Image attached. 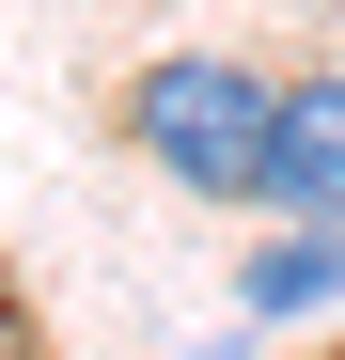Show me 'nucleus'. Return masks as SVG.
<instances>
[{
  "mask_svg": "<svg viewBox=\"0 0 345 360\" xmlns=\"http://www.w3.org/2000/svg\"><path fill=\"white\" fill-rule=\"evenodd\" d=\"M126 126H142V157L172 172V188H204V204H267V126H282V79L220 63V47H172V63H142Z\"/></svg>",
  "mask_w": 345,
  "mask_h": 360,
  "instance_id": "obj_1",
  "label": "nucleus"
},
{
  "mask_svg": "<svg viewBox=\"0 0 345 360\" xmlns=\"http://www.w3.org/2000/svg\"><path fill=\"white\" fill-rule=\"evenodd\" d=\"M330 282H345V235H314V219H299V235H267V251L236 266V297H251L267 329H282V314H330Z\"/></svg>",
  "mask_w": 345,
  "mask_h": 360,
  "instance_id": "obj_3",
  "label": "nucleus"
},
{
  "mask_svg": "<svg viewBox=\"0 0 345 360\" xmlns=\"http://www.w3.org/2000/svg\"><path fill=\"white\" fill-rule=\"evenodd\" d=\"M267 204L345 235V79H282V126H267Z\"/></svg>",
  "mask_w": 345,
  "mask_h": 360,
  "instance_id": "obj_2",
  "label": "nucleus"
},
{
  "mask_svg": "<svg viewBox=\"0 0 345 360\" xmlns=\"http://www.w3.org/2000/svg\"><path fill=\"white\" fill-rule=\"evenodd\" d=\"M0 329H16V297H0Z\"/></svg>",
  "mask_w": 345,
  "mask_h": 360,
  "instance_id": "obj_4",
  "label": "nucleus"
}]
</instances>
